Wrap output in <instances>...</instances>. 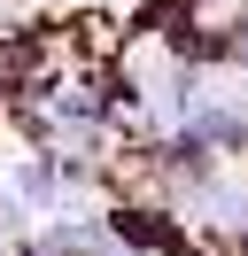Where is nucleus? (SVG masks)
I'll return each instance as SVG.
<instances>
[{
  "mask_svg": "<svg viewBox=\"0 0 248 256\" xmlns=\"http://www.w3.org/2000/svg\"><path fill=\"white\" fill-rule=\"evenodd\" d=\"M31 256H124V248L108 240L101 218H54V225H39Z\"/></svg>",
  "mask_w": 248,
  "mask_h": 256,
  "instance_id": "nucleus-1",
  "label": "nucleus"
},
{
  "mask_svg": "<svg viewBox=\"0 0 248 256\" xmlns=\"http://www.w3.org/2000/svg\"><path fill=\"white\" fill-rule=\"evenodd\" d=\"M225 62H232V70H248V8L232 16V39H225Z\"/></svg>",
  "mask_w": 248,
  "mask_h": 256,
  "instance_id": "nucleus-2",
  "label": "nucleus"
},
{
  "mask_svg": "<svg viewBox=\"0 0 248 256\" xmlns=\"http://www.w3.org/2000/svg\"><path fill=\"white\" fill-rule=\"evenodd\" d=\"M46 8H78V0H46Z\"/></svg>",
  "mask_w": 248,
  "mask_h": 256,
  "instance_id": "nucleus-3",
  "label": "nucleus"
},
{
  "mask_svg": "<svg viewBox=\"0 0 248 256\" xmlns=\"http://www.w3.org/2000/svg\"><path fill=\"white\" fill-rule=\"evenodd\" d=\"M186 256H194V248H186Z\"/></svg>",
  "mask_w": 248,
  "mask_h": 256,
  "instance_id": "nucleus-4",
  "label": "nucleus"
}]
</instances>
